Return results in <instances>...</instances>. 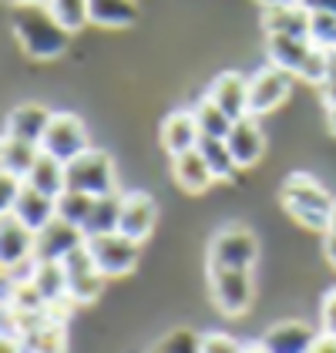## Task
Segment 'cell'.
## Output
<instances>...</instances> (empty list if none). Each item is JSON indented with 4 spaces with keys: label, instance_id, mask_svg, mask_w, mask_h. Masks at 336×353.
<instances>
[{
    "label": "cell",
    "instance_id": "e0dca14e",
    "mask_svg": "<svg viewBox=\"0 0 336 353\" xmlns=\"http://www.w3.org/2000/svg\"><path fill=\"white\" fill-rule=\"evenodd\" d=\"M209 98H212L232 121H239V118L249 114V78L239 74V71H225V74H219V78L212 81Z\"/></svg>",
    "mask_w": 336,
    "mask_h": 353
},
{
    "label": "cell",
    "instance_id": "f6af8a7d",
    "mask_svg": "<svg viewBox=\"0 0 336 353\" xmlns=\"http://www.w3.org/2000/svg\"><path fill=\"white\" fill-rule=\"evenodd\" d=\"M10 3H21V0H10Z\"/></svg>",
    "mask_w": 336,
    "mask_h": 353
},
{
    "label": "cell",
    "instance_id": "484cf974",
    "mask_svg": "<svg viewBox=\"0 0 336 353\" xmlns=\"http://www.w3.org/2000/svg\"><path fill=\"white\" fill-rule=\"evenodd\" d=\"M121 199H125V192H112V195H101V199H94L91 219H87V225H84V236L118 232V219H121Z\"/></svg>",
    "mask_w": 336,
    "mask_h": 353
},
{
    "label": "cell",
    "instance_id": "9c48e42d",
    "mask_svg": "<svg viewBox=\"0 0 336 353\" xmlns=\"http://www.w3.org/2000/svg\"><path fill=\"white\" fill-rule=\"evenodd\" d=\"M212 303L225 316H242L252 306V270H212L209 266Z\"/></svg>",
    "mask_w": 336,
    "mask_h": 353
},
{
    "label": "cell",
    "instance_id": "4fadbf2b",
    "mask_svg": "<svg viewBox=\"0 0 336 353\" xmlns=\"http://www.w3.org/2000/svg\"><path fill=\"white\" fill-rule=\"evenodd\" d=\"M84 229L78 225H71V222H64V219H51L41 232H37V259H67L74 249H81L84 245Z\"/></svg>",
    "mask_w": 336,
    "mask_h": 353
},
{
    "label": "cell",
    "instance_id": "d6a6232c",
    "mask_svg": "<svg viewBox=\"0 0 336 353\" xmlns=\"http://www.w3.org/2000/svg\"><path fill=\"white\" fill-rule=\"evenodd\" d=\"M246 343H239L229 333H202V353H242Z\"/></svg>",
    "mask_w": 336,
    "mask_h": 353
},
{
    "label": "cell",
    "instance_id": "5bb4252c",
    "mask_svg": "<svg viewBox=\"0 0 336 353\" xmlns=\"http://www.w3.org/2000/svg\"><path fill=\"white\" fill-rule=\"evenodd\" d=\"M316 340H319L316 326L303 323V320H282V323L269 326L259 343L269 353H309Z\"/></svg>",
    "mask_w": 336,
    "mask_h": 353
},
{
    "label": "cell",
    "instance_id": "f1b7e54d",
    "mask_svg": "<svg viewBox=\"0 0 336 353\" xmlns=\"http://www.w3.org/2000/svg\"><path fill=\"white\" fill-rule=\"evenodd\" d=\"M91 209H94V195H87V192L64 189L57 195V219H64V222H71V225H78V229L87 225Z\"/></svg>",
    "mask_w": 336,
    "mask_h": 353
},
{
    "label": "cell",
    "instance_id": "6da1fadb",
    "mask_svg": "<svg viewBox=\"0 0 336 353\" xmlns=\"http://www.w3.org/2000/svg\"><path fill=\"white\" fill-rule=\"evenodd\" d=\"M10 30L14 41L30 61H54L67 51L71 30L54 17L48 0H21L10 3Z\"/></svg>",
    "mask_w": 336,
    "mask_h": 353
},
{
    "label": "cell",
    "instance_id": "f546056e",
    "mask_svg": "<svg viewBox=\"0 0 336 353\" xmlns=\"http://www.w3.org/2000/svg\"><path fill=\"white\" fill-rule=\"evenodd\" d=\"M48 7L54 10V17L71 30L78 34L81 28L91 24V14H87V0H48Z\"/></svg>",
    "mask_w": 336,
    "mask_h": 353
},
{
    "label": "cell",
    "instance_id": "d6986e66",
    "mask_svg": "<svg viewBox=\"0 0 336 353\" xmlns=\"http://www.w3.org/2000/svg\"><path fill=\"white\" fill-rule=\"evenodd\" d=\"M162 148H165L168 155H182V152H192L198 148V141H202V132H198V121L192 111H171L165 121H162Z\"/></svg>",
    "mask_w": 336,
    "mask_h": 353
},
{
    "label": "cell",
    "instance_id": "d4e9b609",
    "mask_svg": "<svg viewBox=\"0 0 336 353\" xmlns=\"http://www.w3.org/2000/svg\"><path fill=\"white\" fill-rule=\"evenodd\" d=\"M30 279H34V286L41 290V296H44L48 306H54L57 299L71 296V293H67V272H64V263H57V259H34Z\"/></svg>",
    "mask_w": 336,
    "mask_h": 353
},
{
    "label": "cell",
    "instance_id": "f35d334b",
    "mask_svg": "<svg viewBox=\"0 0 336 353\" xmlns=\"http://www.w3.org/2000/svg\"><path fill=\"white\" fill-rule=\"evenodd\" d=\"M309 353H336V336H330V333H319V340L313 343V350Z\"/></svg>",
    "mask_w": 336,
    "mask_h": 353
},
{
    "label": "cell",
    "instance_id": "ee69618b",
    "mask_svg": "<svg viewBox=\"0 0 336 353\" xmlns=\"http://www.w3.org/2000/svg\"><path fill=\"white\" fill-rule=\"evenodd\" d=\"M262 7H273V3H296V0H259Z\"/></svg>",
    "mask_w": 336,
    "mask_h": 353
},
{
    "label": "cell",
    "instance_id": "9a60e30c",
    "mask_svg": "<svg viewBox=\"0 0 336 353\" xmlns=\"http://www.w3.org/2000/svg\"><path fill=\"white\" fill-rule=\"evenodd\" d=\"M225 145H229V152H232L239 168H252L266 152V138H262V128H259V118H252V114L239 118L232 125V132L225 135Z\"/></svg>",
    "mask_w": 336,
    "mask_h": 353
},
{
    "label": "cell",
    "instance_id": "7bdbcfd3",
    "mask_svg": "<svg viewBox=\"0 0 336 353\" xmlns=\"http://www.w3.org/2000/svg\"><path fill=\"white\" fill-rule=\"evenodd\" d=\"M326 232H336V202H333V212H330V229Z\"/></svg>",
    "mask_w": 336,
    "mask_h": 353
},
{
    "label": "cell",
    "instance_id": "d590c367",
    "mask_svg": "<svg viewBox=\"0 0 336 353\" xmlns=\"http://www.w3.org/2000/svg\"><path fill=\"white\" fill-rule=\"evenodd\" d=\"M319 98H323V105H336V51H330V64H326V74H323V81H319Z\"/></svg>",
    "mask_w": 336,
    "mask_h": 353
},
{
    "label": "cell",
    "instance_id": "52a82bcc",
    "mask_svg": "<svg viewBox=\"0 0 336 353\" xmlns=\"http://www.w3.org/2000/svg\"><path fill=\"white\" fill-rule=\"evenodd\" d=\"M41 148H44L48 155L61 159V162H74L78 155H84V152L91 148V145H87L84 121L78 114H71V111H54L48 132L41 138Z\"/></svg>",
    "mask_w": 336,
    "mask_h": 353
},
{
    "label": "cell",
    "instance_id": "30bf717a",
    "mask_svg": "<svg viewBox=\"0 0 336 353\" xmlns=\"http://www.w3.org/2000/svg\"><path fill=\"white\" fill-rule=\"evenodd\" d=\"M61 263H64V272H67V293L74 296L78 306H81V303H91L94 296H101V286H105L108 276L94 266L87 245L74 249V252H71L67 259H61Z\"/></svg>",
    "mask_w": 336,
    "mask_h": 353
},
{
    "label": "cell",
    "instance_id": "277c9868",
    "mask_svg": "<svg viewBox=\"0 0 336 353\" xmlns=\"http://www.w3.org/2000/svg\"><path fill=\"white\" fill-rule=\"evenodd\" d=\"M259 256V239L249 225H222L209 243V266L212 270H252Z\"/></svg>",
    "mask_w": 336,
    "mask_h": 353
},
{
    "label": "cell",
    "instance_id": "7402d4cb",
    "mask_svg": "<svg viewBox=\"0 0 336 353\" xmlns=\"http://www.w3.org/2000/svg\"><path fill=\"white\" fill-rule=\"evenodd\" d=\"M87 14L94 28L121 30L138 21V3L135 0H87Z\"/></svg>",
    "mask_w": 336,
    "mask_h": 353
},
{
    "label": "cell",
    "instance_id": "836d02e7",
    "mask_svg": "<svg viewBox=\"0 0 336 353\" xmlns=\"http://www.w3.org/2000/svg\"><path fill=\"white\" fill-rule=\"evenodd\" d=\"M21 192H24V179L3 172V175H0V212H10L14 202L21 199Z\"/></svg>",
    "mask_w": 336,
    "mask_h": 353
},
{
    "label": "cell",
    "instance_id": "2e32d148",
    "mask_svg": "<svg viewBox=\"0 0 336 353\" xmlns=\"http://www.w3.org/2000/svg\"><path fill=\"white\" fill-rule=\"evenodd\" d=\"M51 118H54L51 108H44V105H37V101H24V105L7 111V118H3V135H14V138H24V141H37V145H41V138H44L48 125H51Z\"/></svg>",
    "mask_w": 336,
    "mask_h": 353
},
{
    "label": "cell",
    "instance_id": "ac0fdd59",
    "mask_svg": "<svg viewBox=\"0 0 336 353\" xmlns=\"http://www.w3.org/2000/svg\"><path fill=\"white\" fill-rule=\"evenodd\" d=\"M309 17H313V14L296 0V3H273V7H262L259 24L266 30V37H273V34L309 37Z\"/></svg>",
    "mask_w": 336,
    "mask_h": 353
},
{
    "label": "cell",
    "instance_id": "ffe728a7",
    "mask_svg": "<svg viewBox=\"0 0 336 353\" xmlns=\"http://www.w3.org/2000/svg\"><path fill=\"white\" fill-rule=\"evenodd\" d=\"M171 179H175L178 189L189 192V195H202V192L216 182L212 168H209V162L202 159L198 148L182 152V155H171Z\"/></svg>",
    "mask_w": 336,
    "mask_h": 353
},
{
    "label": "cell",
    "instance_id": "7a4b0ae2",
    "mask_svg": "<svg viewBox=\"0 0 336 353\" xmlns=\"http://www.w3.org/2000/svg\"><path fill=\"white\" fill-rule=\"evenodd\" d=\"M280 202H282V209L296 219L300 225L316 229V232H326V229H330V212H333L336 199L323 189L309 172H293V175H286Z\"/></svg>",
    "mask_w": 336,
    "mask_h": 353
},
{
    "label": "cell",
    "instance_id": "1f68e13d",
    "mask_svg": "<svg viewBox=\"0 0 336 353\" xmlns=\"http://www.w3.org/2000/svg\"><path fill=\"white\" fill-rule=\"evenodd\" d=\"M309 41L323 51H336V14H313L309 17Z\"/></svg>",
    "mask_w": 336,
    "mask_h": 353
},
{
    "label": "cell",
    "instance_id": "b9f144b4",
    "mask_svg": "<svg viewBox=\"0 0 336 353\" xmlns=\"http://www.w3.org/2000/svg\"><path fill=\"white\" fill-rule=\"evenodd\" d=\"M242 353H269V350H266L262 343H249V347H246V350H242Z\"/></svg>",
    "mask_w": 336,
    "mask_h": 353
},
{
    "label": "cell",
    "instance_id": "7c38bea8",
    "mask_svg": "<svg viewBox=\"0 0 336 353\" xmlns=\"http://www.w3.org/2000/svg\"><path fill=\"white\" fill-rule=\"evenodd\" d=\"M155 219H158V205H155L151 195H145V192H125L118 232L132 236L135 243H145L151 236V229H155Z\"/></svg>",
    "mask_w": 336,
    "mask_h": 353
},
{
    "label": "cell",
    "instance_id": "603a6c76",
    "mask_svg": "<svg viewBox=\"0 0 336 353\" xmlns=\"http://www.w3.org/2000/svg\"><path fill=\"white\" fill-rule=\"evenodd\" d=\"M24 182H28L30 189H37V192H44V195H51V199H57L61 192L67 189V162H61L54 155L41 152V159L34 162V168H30V175Z\"/></svg>",
    "mask_w": 336,
    "mask_h": 353
},
{
    "label": "cell",
    "instance_id": "4316f807",
    "mask_svg": "<svg viewBox=\"0 0 336 353\" xmlns=\"http://www.w3.org/2000/svg\"><path fill=\"white\" fill-rule=\"evenodd\" d=\"M198 152H202V159L209 162L216 182H232V179L239 175V165L232 159L225 138H202V141H198Z\"/></svg>",
    "mask_w": 336,
    "mask_h": 353
},
{
    "label": "cell",
    "instance_id": "74e56055",
    "mask_svg": "<svg viewBox=\"0 0 336 353\" xmlns=\"http://www.w3.org/2000/svg\"><path fill=\"white\" fill-rule=\"evenodd\" d=\"M323 256H326V263L336 270V232H323Z\"/></svg>",
    "mask_w": 336,
    "mask_h": 353
},
{
    "label": "cell",
    "instance_id": "8fae6325",
    "mask_svg": "<svg viewBox=\"0 0 336 353\" xmlns=\"http://www.w3.org/2000/svg\"><path fill=\"white\" fill-rule=\"evenodd\" d=\"M0 239H3V245H0V263H3V272L30 263V259H34V252H37V232H30L28 225H24L17 216H10V212H3Z\"/></svg>",
    "mask_w": 336,
    "mask_h": 353
},
{
    "label": "cell",
    "instance_id": "4dcf8cb0",
    "mask_svg": "<svg viewBox=\"0 0 336 353\" xmlns=\"http://www.w3.org/2000/svg\"><path fill=\"white\" fill-rule=\"evenodd\" d=\"M155 350L158 353H202V333L189 330V326H178V330H171V333H165L158 340Z\"/></svg>",
    "mask_w": 336,
    "mask_h": 353
},
{
    "label": "cell",
    "instance_id": "e575fe53",
    "mask_svg": "<svg viewBox=\"0 0 336 353\" xmlns=\"http://www.w3.org/2000/svg\"><path fill=\"white\" fill-rule=\"evenodd\" d=\"M319 333L336 336V286L323 296V306H319Z\"/></svg>",
    "mask_w": 336,
    "mask_h": 353
},
{
    "label": "cell",
    "instance_id": "bcb514c9",
    "mask_svg": "<svg viewBox=\"0 0 336 353\" xmlns=\"http://www.w3.org/2000/svg\"><path fill=\"white\" fill-rule=\"evenodd\" d=\"M151 353H158V350H151Z\"/></svg>",
    "mask_w": 336,
    "mask_h": 353
},
{
    "label": "cell",
    "instance_id": "44dd1931",
    "mask_svg": "<svg viewBox=\"0 0 336 353\" xmlns=\"http://www.w3.org/2000/svg\"><path fill=\"white\" fill-rule=\"evenodd\" d=\"M10 216L21 219L30 232H41L51 219H57V199H51V195H44V192H37V189H30L28 182H24V192H21V199L14 202Z\"/></svg>",
    "mask_w": 336,
    "mask_h": 353
},
{
    "label": "cell",
    "instance_id": "ba28073f",
    "mask_svg": "<svg viewBox=\"0 0 336 353\" xmlns=\"http://www.w3.org/2000/svg\"><path fill=\"white\" fill-rule=\"evenodd\" d=\"M293 81L296 78L289 71L276 68V64H266L255 74H249V114L252 118H262V114L280 108L282 101H289Z\"/></svg>",
    "mask_w": 336,
    "mask_h": 353
},
{
    "label": "cell",
    "instance_id": "60d3db41",
    "mask_svg": "<svg viewBox=\"0 0 336 353\" xmlns=\"http://www.w3.org/2000/svg\"><path fill=\"white\" fill-rule=\"evenodd\" d=\"M3 353H24V347L17 340H3Z\"/></svg>",
    "mask_w": 336,
    "mask_h": 353
},
{
    "label": "cell",
    "instance_id": "cb8c5ba5",
    "mask_svg": "<svg viewBox=\"0 0 336 353\" xmlns=\"http://www.w3.org/2000/svg\"><path fill=\"white\" fill-rule=\"evenodd\" d=\"M41 145L37 141H24V138H14V135H3V145H0V168L10 172V175H21L28 179L34 162L41 159Z\"/></svg>",
    "mask_w": 336,
    "mask_h": 353
},
{
    "label": "cell",
    "instance_id": "83f0119b",
    "mask_svg": "<svg viewBox=\"0 0 336 353\" xmlns=\"http://www.w3.org/2000/svg\"><path fill=\"white\" fill-rule=\"evenodd\" d=\"M192 114H196V121H198V132H202V138H225L229 132H232V118L225 114L209 94L198 101L196 108H192Z\"/></svg>",
    "mask_w": 336,
    "mask_h": 353
},
{
    "label": "cell",
    "instance_id": "3957f363",
    "mask_svg": "<svg viewBox=\"0 0 336 353\" xmlns=\"http://www.w3.org/2000/svg\"><path fill=\"white\" fill-rule=\"evenodd\" d=\"M266 54H269V64L289 71L296 81H309L313 88H319L330 64V51L316 48L309 37H289V34L266 37Z\"/></svg>",
    "mask_w": 336,
    "mask_h": 353
},
{
    "label": "cell",
    "instance_id": "8d00e7d4",
    "mask_svg": "<svg viewBox=\"0 0 336 353\" xmlns=\"http://www.w3.org/2000/svg\"><path fill=\"white\" fill-rule=\"evenodd\" d=\"M309 14H336V0H300Z\"/></svg>",
    "mask_w": 336,
    "mask_h": 353
},
{
    "label": "cell",
    "instance_id": "ab89813d",
    "mask_svg": "<svg viewBox=\"0 0 336 353\" xmlns=\"http://www.w3.org/2000/svg\"><path fill=\"white\" fill-rule=\"evenodd\" d=\"M326 128L336 135V105H326Z\"/></svg>",
    "mask_w": 336,
    "mask_h": 353
},
{
    "label": "cell",
    "instance_id": "5b68a950",
    "mask_svg": "<svg viewBox=\"0 0 336 353\" xmlns=\"http://www.w3.org/2000/svg\"><path fill=\"white\" fill-rule=\"evenodd\" d=\"M67 189L87 192L94 199L118 192V172H114L112 155L101 148H87L74 162H67Z\"/></svg>",
    "mask_w": 336,
    "mask_h": 353
},
{
    "label": "cell",
    "instance_id": "8992f818",
    "mask_svg": "<svg viewBox=\"0 0 336 353\" xmlns=\"http://www.w3.org/2000/svg\"><path fill=\"white\" fill-rule=\"evenodd\" d=\"M94 266L105 272V276H125L138 266L141 256V243H135L132 236L125 232H101V236H87L84 239Z\"/></svg>",
    "mask_w": 336,
    "mask_h": 353
}]
</instances>
